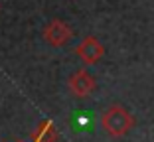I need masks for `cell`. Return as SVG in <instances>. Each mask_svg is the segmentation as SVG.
Segmentation results:
<instances>
[{
	"label": "cell",
	"mask_w": 154,
	"mask_h": 142,
	"mask_svg": "<svg viewBox=\"0 0 154 142\" xmlns=\"http://www.w3.org/2000/svg\"><path fill=\"white\" fill-rule=\"evenodd\" d=\"M134 126V116L121 105H111L101 115V128L111 138H121L128 134Z\"/></svg>",
	"instance_id": "cell-1"
},
{
	"label": "cell",
	"mask_w": 154,
	"mask_h": 142,
	"mask_svg": "<svg viewBox=\"0 0 154 142\" xmlns=\"http://www.w3.org/2000/svg\"><path fill=\"white\" fill-rule=\"evenodd\" d=\"M73 38V32L71 28L67 26L65 22H61V20L54 18L48 26L44 28V40L50 44V46L54 47H63L69 44V40Z\"/></svg>",
	"instance_id": "cell-2"
},
{
	"label": "cell",
	"mask_w": 154,
	"mask_h": 142,
	"mask_svg": "<svg viewBox=\"0 0 154 142\" xmlns=\"http://www.w3.org/2000/svg\"><path fill=\"white\" fill-rule=\"evenodd\" d=\"M95 87H97V83L93 79V75L89 71H85V69H79V71H75L69 77V91L75 97H79V99L89 97L91 93L95 91Z\"/></svg>",
	"instance_id": "cell-3"
},
{
	"label": "cell",
	"mask_w": 154,
	"mask_h": 142,
	"mask_svg": "<svg viewBox=\"0 0 154 142\" xmlns=\"http://www.w3.org/2000/svg\"><path fill=\"white\" fill-rule=\"evenodd\" d=\"M75 53L79 55L87 65H93L105 55V47H103V44H101L95 36H87L85 40L75 47Z\"/></svg>",
	"instance_id": "cell-4"
},
{
	"label": "cell",
	"mask_w": 154,
	"mask_h": 142,
	"mask_svg": "<svg viewBox=\"0 0 154 142\" xmlns=\"http://www.w3.org/2000/svg\"><path fill=\"white\" fill-rule=\"evenodd\" d=\"M57 136L59 134H57L55 122L50 120V119H45V120H42V122L38 124L36 132H34V136H32V142H55Z\"/></svg>",
	"instance_id": "cell-5"
}]
</instances>
